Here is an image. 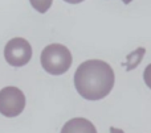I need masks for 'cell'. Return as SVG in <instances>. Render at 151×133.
<instances>
[{
    "mask_svg": "<svg viewBox=\"0 0 151 133\" xmlns=\"http://www.w3.org/2000/svg\"><path fill=\"white\" fill-rule=\"evenodd\" d=\"M114 70L101 59H89L78 66L74 74V87L86 100H101L114 87Z\"/></svg>",
    "mask_w": 151,
    "mask_h": 133,
    "instance_id": "6da1fadb",
    "label": "cell"
},
{
    "mask_svg": "<svg viewBox=\"0 0 151 133\" xmlns=\"http://www.w3.org/2000/svg\"><path fill=\"white\" fill-rule=\"evenodd\" d=\"M41 66L52 75H61L70 69L73 58L70 50L61 44H50L41 53Z\"/></svg>",
    "mask_w": 151,
    "mask_h": 133,
    "instance_id": "7a4b0ae2",
    "label": "cell"
},
{
    "mask_svg": "<svg viewBox=\"0 0 151 133\" xmlns=\"http://www.w3.org/2000/svg\"><path fill=\"white\" fill-rule=\"evenodd\" d=\"M25 95L13 86L0 90V113L5 117H16L25 108Z\"/></svg>",
    "mask_w": 151,
    "mask_h": 133,
    "instance_id": "3957f363",
    "label": "cell"
},
{
    "mask_svg": "<svg viewBox=\"0 0 151 133\" xmlns=\"http://www.w3.org/2000/svg\"><path fill=\"white\" fill-rule=\"evenodd\" d=\"M4 58L13 67L25 66L32 58V46L25 38L15 37L5 45Z\"/></svg>",
    "mask_w": 151,
    "mask_h": 133,
    "instance_id": "277c9868",
    "label": "cell"
},
{
    "mask_svg": "<svg viewBox=\"0 0 151 133\" xmlns=\"http://www.w3.org/2000/svg\"><path fill=\"white\" fill-rule=\"evenodd\" d=\"M61 133H97V129L88 119L74 117L66 121L61 129Z\"/></svg>",
    "mask_w": 151,
    "mask_h": 133,
    "instance_id": "5b68a950",
    "label": "cell"
},
{
    "mask_svg": "<svg viewBox=\"0 0 151 133\" xmlns=\"http://www.w3.org/2000/svg\"><path fill=\"white\" fill-rule=\"evenodd\" d=\"M31 5L40 13H45L50 7H52L53 0H29Z\"/></svg>",
    "mask_w": 151,
    "mask_h": 133,
    "instance_id": "8992f818",
    "label": "cell"
},
{
    "mask_svg": "<svg viewBox=\"0 0 151 133\" xmlns=\"http://www.w3.org/2000/svg\"><path fill=\"white\" fill-rule=\"evenodd\" d=\"M143 79H145V83H146V86L151 90V63L146 67V70H145Z\"/></svg>",
    "mask_w": 151,
    "mask_h": 133,
    "instance_id": "52a82bcc",
    "label": "cell"
},
{
    "mask_svg": "<svg viewBox=\"0 0 151 133\" xmlns=\"http://www.w3.org/2000/svg\"><path fill=\"white\" fill-rule=\"evenodd\" d=\"M64 1H66V3H70V4H78V3L83 1V0H64Z\"/></svg>",
    "mask_w": 151,
    "mask_h": 133,
    "instance_id": "ba28073f",
    "label": "cell"
},
{
    "mask_svg": "<svg viewBox=\"0 0 151 133\" xmlns=\"http://www.w3.org/2000/svg\"><path fill=\"white\" fill-rule=\"evenodd\" d=\"M122 1H123V3H125V4H130V3H131V1H133V0H122Z\"/></svg>",
    "mask_w": 151,
    "mask_h": 133,
    "instance_id": "9c48e42d",
    "label": "cell"
}]
</instances>
